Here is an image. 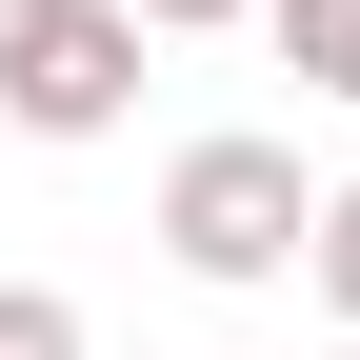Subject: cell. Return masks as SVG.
Returning a JSON list of instances; mask_svg holds the SVG:
<instances>
[{
	"label": "cell",
	"instance_id": "obj_1",
	"mask_svg": "<svg viewBox=\"0 0 360 360\" xmlns=\"http://www.w3.org/2000/svg\"><path fill=\"white\" fill-rule=\"evenodd\" d=\"M160 260H180V281H300V260H321L300 160L281 141H180L160 160Z\"/></svg>",
	"mask_w": 360,
	"mask_h": 360
},
{
	"label": "cell",
	"instance_id": "obj_2",
	"mask_svg": "<svg viewBox=\"0 0 360 360\" xmlns=\"http://www.w3.org/2000/svg\"><path fill=\"white\" fill-rule=\"evenodd\" d=\"M0 120H20V141L141 120V20H120V0H0Z\"/></svg>",
	"mask_w": 360,
	"mask_h": 360
},
{
	"label": "cell",
	"instance_id": "obj_3",
	"mask_svg": "<svg viewBox=\"0 0 360 360\" xmlns=\"http://www.w3.org/2000/svg\"><path fill=\"white\" fill-rule=\"evenodd\" d=\"M260 20H281V60L321 80V101H360V0H260Z\"/></svg>",
	"mask_w": 360,
	"mask_h": 360
},
{
	"label": "cell",
	"instance_id": "obj_4",
	"mask_svg": "<svg viewBox=\"0 0 360 360\" xmlns=\"http://www.w3.org/2000/svg\"><path fill=\"white\" fill-rule=\"evenodd\" d=\"M0 360H80V300H40V281H0Z\"/></svg>",
	"mask_w": 360,
	"mask_h": 360
},
{
	"label": "cell",
	"instance_id": "obj_5",
	"mask_svg": "<svg viewBox=\"0 0 360 360\" xmlns=\"http://www.w3.org/2000/svg\"><path fill=\"white\" fill-rule=\"evenodd\" d=\"M300 281H321L340 321H360V180H340V200H321V260H300Z\"/></svg>",
	"mask_w": 360,
	"mask_h": 360
},
{
	"label": "cell",
	"instance_id": "obj_6",
	"mask_svg": "<svg viewBox=\"0 0 360 360\" xmlns=\"http://www.w3.org/2000/svg\"><path fill=\"white\" fill-rule=\"evenodd\" d=\"M141 40H200V20H260V0H120Z\"/></svg>",
	"mask_w": 360,
	"mask_h": 360
},
{
	"label": "cell",
	"instance_id": "obj_7",
	"mask_svg": "<svg viewBox=\"0 0 360 360\" xmlns=\"http://www.w3.org/2000/svg\"><path fill=\"white\" fill-rule=\"evenodd\" d=\"M340 360H360V340H340Z\"/></svg>",
	"mask_w": 360,
	"mask_h": 360
}]
</instances>
